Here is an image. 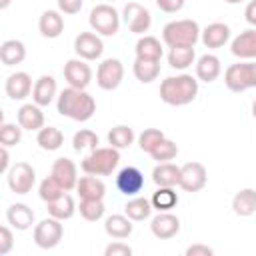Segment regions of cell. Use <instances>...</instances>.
<instances>
[{
	"label": "cell",
	"instance_id": "cell-50",
	"mask_svg": "<svg viewBox=\"0 0 256 256\" xmlns=\"http://www.w3.org/2000/svg\"><path fill=\"white\" fill-rule=\"evenodd\" d=\"M10 170V154H8V146L0 148V172L6 174Z\"/></svg>",
	"mask_w": 256,
	"mask_h": 256
},
{
	"label": "cell",
	"instance_id": "cell-27",
	"mask_svg": "<svg viewBox=\"0 0 256 256\" xmlns=\"http://www.w3.org/2000/svg\"><path fill=\"white\" fill-rule=\"evenodd\" d=\"M26 58V46L24 42L16 40V38H10V40H4L0 44V60L4 66H16V64H22Z\"/></svg>",
	"mask_w": 256,
	"mask_h": 256
},
{
	"label": "cell",
	"instance_id": "cell-6",
	"mask_svg": "<svg viewBox=\"0 0 256 256\" xmlns=\"http://www.w3.org/2000/svg\"><path fill=\"white\" fill-rule=\"evenodd\" d=\"M120 22H122V16L112 4H96L88 16V24L92 32L100 36H116L120 30Z\"/></svg>",
	"mask_w": 256,
	"mask_h": 256
},
{
	"label": "cell",
	"instance_id": "cell-25",
	"mask_svg": "<svg viewBox=\"0 0 256 256\" xmlns=\"http://www.w3.org/2000/svg\"><path fill=\"white\" fill-rule=\"evenodd\" d=\"M220 72H222V64L216 54H202L196 60V78L200 82L210 84V82L218 80Z\"/></svg>",
	"mask_w": 256,
	"mask_h": 256
},
{
	"label": "cell",
	"instance_id": "cell-22",
	"mask_svg": "<svg viewBox=\"0 0 256 256\" xmlns=\"http://www.w3.org/2000/svg\"><path fill=\"white\" fill-rule=\"evenodd\" d=\"M200 40L206 48H212V50L222 48L230 40V26L224 22H212L202 30Z\"/></svg>",
	"mask_w": 256,
	"mask_h": 256
},
{
	"label": "cell",
	"instance_id": "cell-4",
	"mask_svg": "<svg viewBox=\"0 0 256 256\" xmlns=\"http://www.w3.org/2000/svg\"><path fill=\"white\" fill-rule=\"evenodd\" d=\"M120 164V150L114 146H98L90 150L84 160L80 162V168L84 174L94 176H108L112 174Z\"/></svg>",
	"mask_w": 256,
	"mask_h": 256
},
{
	"label": "cell",
	"instance_id": "cell-31",
	"mask_svg": "<svg viewBox=\"0 0 256 256\" xmlns=\"http://www.w3.org/2000/svg\"><path fill=\"white\" fill-rule=\"evenodd\" d=\"M46 210H48V216H54V218H58V220L64 222V220H70L74 216V212L78 210V206H76L74 198L68 192H64L58 200L46 204Z\"/></svg>",
	"mask_w": 256,
	"mask_h": 256
},
{
	"label": "cell",
	"instance_id": "cell-46",
	"mask_svg": "<svg viewBox=\"0 0 256 256\" xmlns=\"http://www.w3.org/2000/svg\"><path fill=\"white\" fill-rule=\"evenodd\" d=\"M56 4H58V10H60L62 14L72 16V14H78V12L82 10L84 0H56Z\"/></svg>",
	"mask_w": 256,
	"mask_h": 256
},
{
	"label": "cell",
	"instance_id": "cell-37",
	"mask_svg": "<svg viewBox=\"0 0 256 256\" xmlns=\"http://www.w3.org/2000/svg\"><path fill=\"white\" fill-rule=\"evenodd\" d=\"M134 138H136L134 130L130 126H126V124H118V126H114L108 132V144L114 146V148H118V150L128 148L134 142Z\"/></svg>",
	"mask_w": 256,
	"mask_h": 256
},
{
	"label": "cell",
	"instance_id": "cell-26",
	"mask_svg": "<svg viewBox=\"0 0 256 256\" xmlns=\"http://www.w3.org/2000/svg\"><path fill=\"white\" fill-rule=\"evenodd\" d=\"M134 226L126 214H112L104 220V232L114 240H124L132 234Z\"/></svg>",
	"mask_w": 256,
	"mask_h": 256
},
{
	"label": "cell",
	"instance_id": "cell-2",
	"mask_svg": "<svg viewBox=\"0 0 256 256\" xmlns=\"http://www.w3.org/2000/svg\"><path fill=\"white\" fill-rule=\"evenodd\" d=\"M198 78L186 72L168 76L160 82V100L168 106H186L198 96Z\"/></svg>",
	"mask_w": 256,
	"mask_h": 256
},
{
	"label": "cell",
	"instance_id": "cell-45",
	"mask_svg": "<svg viewBox=\"0 0 256 256\" xmlns=\"http://www.w3.org/2000/svg\"><path fill=\"white\" fill-rule=\"evenodd\" d=\"M14 246V234L8 226L0 228V256H6Z\"/></svg>",
	"mask_w": 256,
	"mask_h": 256
},
{
	"label": "cell",
	"instance_id": "cell-1",
	"mask_svg": "<svg viewBox=\"0 0 256 256\" xmlns=\"http://www.w3.org/2000/svg\"><path fill=\"white\" fill-rule=\"evenodd\" d=\"M56 110L60 116H66L74 122H88L96 112V100L80 88H64L58 94Z\"/></svg>",
	"mask_w": 256,
	"mask_h": 256
},
{
	"label": "cell",
	"instance_id": "cell-9",
	"mask_svg": "<svg viewBox=\"0 0 256 256\" xmlns=\"http://www.w3.org/2000/svg\"><path fill=\"white\" fill-rule=\"evenodd\" d=\"M122 22L132 34L144 36V32H148L152 26V16L148 8H144L140 2H128L122 10Z\"/></svg>",
	"mask_w": 256,
	"mask_h": 256
},
{
	"label": "cell",
	"instance_id": "cell-15",
	"mask_svg": "<svg viewBox=\"0 0 256 256\" xmlns=\"http://www.w3.org/2000/svg\"><path fill=\"white\" fill-rule=\"evenodd\" d=\"M230 52L238 60H256V28L242 30L230 42Z\"/></svg>",
	"mask_w": 256,
	"mask_h": 256
},
{
	"label": "cell",
	"instance_id": "cell-17",
	"mask_svg": "<svg viewBox=\"0 0 256 256\" xmlns=\"http://www.w3.org/2000/svg\"><path fill=\"white\" fill-rule=\"evenodd\" d=\"M50 174L62 184V188H64L66 192H70V190L76 188V184H78V168H76V164H74L70 158H66V156L54 160Z\"/></svg>",
	"mask_w": 256,
	"mask_h": 256
},
{
	"label": "cell",
	"instance_id": "cell-33",
	"mask_svg": "<svg viewBox=\"0 0 256 256\" xmlns=\"http://www.w3.org/2000/svg\"><path fill=\"white\" fill-rule=\"evenodd\" d=\"M152 210H154L152 202H150L148 198H142V196H132V198L126 202V206H124V214H126L132 222H142V220L150 218Z\"/></svg>",
	"mask_w": 256,
	"mask_h": 256
},
{
	"label": "cell",
	"instance_id": "cell-28",
	"mask_svg": "<svg viewBox=\"0 0 256 256\" xmlns=\"http://www.w3.org/2000/svg\"><path fill=\"white\" fill-rule=\"evenodd\" d=\"M152 180L156 186H178L180 182V166L172 162H158L152 170Z\"/></svg>",
	"mask_w": 256,
	"mask_h": 256
},
{
	"label": "cell",
	"instance_id": "cell-43",
	"mask_svg": "<svg viewBox=\"0 0 256 256\" xmlns=\"http://www.w3.org/2000/svg\"><path fill=\"white\" fill-rule=\"evenodd\" d=\"M22 126L20 124H14V122H4L0 126V144L2 146H16L20 140H22Z\"/></svg>",
	"mask_w": 256,
	"mask_h": 256
},
{
	"label": "cell",
	"instance_id": "cell-30",
	"mask_svg": "<svg viewBox=\"0 0 256 256\" xmlns=\"http://www.w3.org/2000/svg\"><path fill=\"white\" fill-rule=\"evenodd\" d=\"M36 144L46 152H56L64 144V134L56 126H44L36 134Z\"/></svg>",
	"mask_w": 256,
	"mask_h": 256
},
{
	"label": "cell",
	"instance_id": "cell-47",
	"mask_svg": "<svg viewBox=\"0 0 256 256\" xmlns=\"http://www.w3.org/2000/svg\"><path fill=\"white\" fill-rule=\"evenodd\" d=\"M186 0H156V6L166 14H176L184 8Z\"/></svg>",
	"mask_w": 256,
	"mask_h": 256
},
{
	"label": "cell",
	"instance_id": "cell-34",
	"mask_svg": "<svg viewBox=\"0 0 256 256\" xmlns=\"http://www.w3.org/2000/svg\"><path fill=\"white\" fill-rule=\"evenodd\" d=\"M132 72H134V76H136L138 82L150 84L160 74V62L158 60H142V58H136L134 64H132Z\"/></svg>",
	"mask_w": 256,
	"mask_h": 256
},
{
	"label": "cell",
	"instance_id": "cell-41",
	"mask_svg": "<svg viewBox=\"0 0 256 256\" xmlns=\"http://www.w3.org/2000/svg\"><path fill=\"white\" fill-rule=\"evenodd\" d=\"M164 138H166V136H164V132H162L160 128H144V130L140 132V136H138V146H140L142 152L150 154V152L156 148V144L162 142Z\"/></svg>",
	"mask_w": 256,
	"mask_h": 256
},
{
	"label": "cell",
	"instance_id": "cell-20",
	"mask_svg": "<svg viewBox=\"0 0 256 256\" xmlns=\"http://www.w3.org/2000/svg\"><path fill=\"white\" fill-rule=\"evenodd\" d=\"M16 120L24 130L30 132H38L40 128H44V112L42 106L30 102V104H22L16 112Z\"/></svg>",
	"mask_w": 256,
	"mask_h": 256
},
{
	"label": "cell",
	"instance_id": "cell-7",
	"mask_svg": "<svg viewBox=\"0 0 256 256\" xmlns=\"http://www.w3.org/2000/svg\"><path fill=\"white\" fill-rule=\"evenodd\" d=\"M64 236V226H62V220L54 218V216H48L44 220H40L36 226H34V244L42 250H52L60 244Z\"/></svg>",
	"mask_w": 256,
	"mask_h": 256
},
{
	"label": "cell",
	"instance_id": "cell-24",
	"mask_svg": "<svg viewBox=\"0 0 256 256\" xmlns=\"http://www.w3.org/2000/svg\"><path fill=\"white\" fill-rule=\"evenodd\" d=\"M38 30L44 38H58L64 32V18L60 10H44L38 20Z\"/></svg>",
	"mask_w": 256,
	"mask_h": 256
},
{
	"label": "cell",
	"instance_id": "cell-48",
	"mask_svg": "<svg viewBox=\"0 0 256 256\" xmlns=\"http://www.w3.org/2000/svg\"><path fill=\"white\" fill-rule=\"evenodd\" d=\"M184 254H186V256H212L214 250H212L210 246H206V244H192V246L186 248Z\"/></svg>",
	"mask_w": 256,
	"mask_h": 256
},
{
	"label": "cell",
	"instance_id": "cell-3",
	"mask_svg": "<svg viewBox=\"0 0 256 256\" xmlns=\"http://www.w3.org/2000/svg\"><path fill=\"white\" fill-rule=\"evenodd\" d=\"M200 26L196 20L182 18V20H172L162 28V42L168 48H182V46H196L200 40Z\"/></svg>",
	"mask_w": 256,
	"mask_h": 256
},
{
	"label": "cell",
	"instance_id": "cell-36",
	"mask_svg": "<svg viewBox=\"0 0 256 256\" xmlns=\"http://www.w3.org/2000/svg\"><path fill=\"white\" fill-rule=\"evenodd\" d=\"M196 52L192 46H182V48H170L168 52V64L174 70H186L194 64Z\"/></svg>",
	"mask_w": 256,
	"mask_h": 256
},
{
	"label": "cell",
	"instance_id": "cell-40",
	"mask_svg": "<svg viewBox=\"0 0 256 256\" xmlns=\"http://www.w3.org/2000/svg\"><path fill=\"white\" fill-rule=\"evenodd\" d=\"M78 212L84 220L88 222H96L104 216L106 212V206L102 200H80V206H78Z\"/></svg>",
	"mask_w": 256,
	"mask_h": 256
},
{
	"label": "cell",
	"instance_id": "cell-8",
	"mask_svg": "<svg viewBox=\"0 0 256 256\" xmlns=\"http://www.w3.org/2000/svg\"><path fill=\"white\" fill-rule=\"evenodd\" d=\"M6 182H8V188L14 192V194H28L34 184H36V170L28 164V162H16L10 166V170L6 172Z\"/></svg>",
	"mask_w": 256,
	"mask_h": 256
},
{
	"label": "cell",
	"instance_id": "cell-5",
	"mask_svg": "<svg viewBox=\"0 0 256 256\" xmlns=\"http://www.w3.org/2000/svg\"><path fill=\"white\" fill-rule=\"evenodd\" d=\"M224 84L230 92H246L256 88V60H240L230 64L224 72Z\"/></svg>",
	"mask_w": 256,
	"mask_h": 256
},
{
	"label": "cell",
	"instance_id": "cell-10",
	"mask_svg": "<svg viewBox=\"0 0 256 256\" xmlns=\"http://www.w3.org/2000/svg\"><path fill=\"white\" fill-rule=\"evenodd\" d=\"M122 78H124V66L118 58H104L100 64H98V70H96V84L102 88V90H116L120 84H122Z\"/></svg>",
	"mask_w": 256,
	"mask_h": 256
},
{
	"label": "cell",
	"instance_id": "cell-51",
	"mask_svg": "<svg viewBox=\"0 0 256 256\" xmlns=\"http://www.w3.org/2000/svg\"><path fill=\"white\" fill-rule=\"evenodd\" d=\"M12 4V0H0V10H6Z\"/></svg>",
	"mask_w": 256,
	"mask_h": 256
},
{
	"label": "cell",
	"instance_id": "cell-19",
	"mask_svg": "<svg viewBox=\"0 0 256 256\" xmlns=\"http://www.w3.org/2000/svg\"><path fill=\"white\" fill-rule=\"evenodd\" d=\"M56 94H58V86H56L54 76L42 74V76L34 82V88H32V102L44 108V106H50V104H52V100L56 98Z\"/></svg>",
	"mask_w": 256,
	"mask_h": 256
},
{
	"label": "cell",
	"instance_id": "cell-49",
	"mask_svg": "<svg viewBox=\"0 0 256 256\" xmlns=\"http://www.w3.org/2000/svg\"><path fill=\"white\" fill-rule=\"evenodd\" d=\"M244 18H246V22H248L252 28H256V0H250V2L246 4V8H244Z\"/></svg>",
	"mask_w": 256,
	"mask_h": 256
},
{
	"label": "cell",
	"instance_id": "cell-23",
	"mask_svg": "<svg viewBox=\"0 0 256 256\" xmlns=\"http://www.w3.org/2000/svg\"><path fill=\"white\" fill-rule=\"evenodd\" d=\"M76 190L82 200H104V196H106V184L94 174H86V176L78 178Z\"/></svg>",
	"mask_w": 256,
	"mask_h": 256
},
{
	"label": "cell",
	"instance_id": "cell-38",
	"mask_svg": "<svg viewBox=\"0 0 256 256\" xmlns=\"http://www.w3.org/2000/svg\"><path fill=\"white\" fill-rule=\"evenodd\" d=\"M64 192H66V190L62 188V184H60L52 174H50V176H46V178L40 182V186H38V196H40V200H42V202H46V204H50V202L58 200Z\"/></svg>",
	"mask_w": 256,
	"mask_h": 256
},
{
	"label": "cell",
	"instance_id": "cell-39",
	"mask_svg": "<svg viewBox=\"0 0 256 256\" xmlns=\"http://www.w3.org/2000/svg\"><path fill=\"white\" fill-rule=\"evenodd\" d=\"M98 144H100V140H98V136H96V132H92V130H88V128H82V130H78L76 134H74V138H72V148L76 150V152H82V150H94V148H98Z\"/></svg>",
	"mask_w": 256,
	"mask_h": 256
},
{
	"label": "cell",
	"instance_id": "cell-14",
	"mask_svg": "<svg viewBox=\"0 0 256 256\" xmlns=\"http://www.w3.org/2000/svg\"><path fill=\"white\" fill-rule=\"evenodd\" d=\"M116 188L124 196H138L144 188V174L136 166H126L116 174Z\"/></svg>",
	"mask_w": 256,
	"mask_h": 256
},
{
	"label": "cell",
	"instance_id": "cell-12",
	"mask_svg": "<svg viewBox=\"0 0 256 256\" xmlns=\"http://www.w3.org/2000/svg\"><path fill=\"white\" fill-rule=\"evenodd\" d=\"M74 52L78 58L90 62V60H98L104 52V42L100 38V34L96 32H80L74 38Z\"/></svg>",
	"mask_w": 256,
	"mask_h": 256
},
{
	"label": "cell",
	"instance_id": "cell-53",
	"mask_svg": "<svg viewBox=\"0 0 256 256\" xmlns=\"http://www.w3.org/2000/svg\"><path fill=\"white\" fill-rule=\"evenodd\" d=\"M252 116H254V118H256V100H254V102H252Z\"/></svg>",
	"mask_w": 256,
	"mask_h": 256
},
{
	"label": "cell",
	"instance_id": "cell-18",
	"mask_svg": "<svg viewBox=\"0 0 256 256\" xmlns=\"http://www.w3.org/2000/svg\"><path fill=\"white\" fill-rule=\"evenodd\" d=\"M32 78L28 72H14L4 82V92L10 100H24L32 94Z\"/></svg>",
	"mask_w": 256,
	"mask_h": 256
},
{
	"label": "cell",
	"instance_id": "cell-13",
	"mask_svg": "<svg viewBox=\"0 0 256 256\" xmlns=\"http://www.w3.org/2000/svg\"><path fill=\"white\" fill-rule=\"evenodd\" d=\"M64 78H66L68 86L86 90L92 82V68L82 58H70L64 64Z\"/></svg>",
	"mask_w": 256,
	"mask_h": 256
},
{
	"label": "cell",
	"instance_id": "cell-35",
	"mask_svg": "<svg viewBox=\"0 0 256 256\" xmlns=\"http://www.w3.org/2000/svg\"><path fill=\"white\" fill-rule=\"evenodd\" d=\"M150 202H152L154 210H158V212H170L178 204V194L170 186H158V190L152 194Z\"/></svg>",
	"mask_w": 256,
	"mask_h": 256
},
{
	"label": "cell",
	"instance_id": "cell-21",
	"mask_svg": "<svg viewBox=\"0 0 256 256\" xmlns=\"http://www.w3.org/2000/svg\"><path fill=\"white\" fill-rule=\"evenodd\" d=\"M34 218H36L34 216V210L28 204H24V202L10 204L8 210H6V220L16 230H28V228H32Z\"/></svg>",
	"mask_w": 256,
	"mask_h": 256
},
{
	"label": "cell",
	"instance_id": "cell-11",
	"mask_svg": "<svg viewBox=\"0 0 256 256\" xmlns=\"http://www.w3.org/2000/svg\"><path fill=\"white\" fill-rule=\"evenodd\" d=\"M208 182V172L200 162H186L180 166V182L178 186L184 192H200Z\"/></svg>",
	"mask_w": 256,
	"mask_h": 256
},
{
	"label": "cell",
	"instance_id": "cell-52",
	"mask_svg": "<svg viewBox=\"0 0 256 256\" xmlns=\"http://www.w3.org/2000/svg\"><path fill=\"white\" fill-rule=\"evenodd\" d=\"M226 4H240V2H244V0H224Z\"/></svg>",
	"mask_w": 256,
	"mask_h": 256
},
{
	"label": "cell",
	"instance_id": "cell-29",
	"mask_svg": "<svg viewBox=\"0 0 256 256\" xmlns=\"http://www.w3.org/2000/svg\"><path fill=\"white\" fill-rule=\"evenodd\" d=\"M232 210L236 216L248 218L256 212V190L254 188H242L232 198Z\"/></svg>",
	"mask_w": 256,
	"mask_h": 256
},
{
	"label": "cell",
	"instance_id": "cell-32",
	"mask_svg": "<svg viewBox=\"0 0 256 256\" xmlns=\"http://www.w3.org/2000/svg\"><path fill=\"white\" fill-rule=\"evenodd\" d=\"M136 58H142V60H158L162 58V44L156 36H140L138 42H136Z\"/></svg>",
	"mask_w": 256,
	"mask_h": 256
},
{
	"label": "cell",
	"instance_id": "cell-16",
	"mask_svg": "<svg viewBox=\"0 0 256 256\" xmlns=\"http://www.w3.org/2000/svg\"><path fill=\"white\" fill-rule=\"evenodd\" d=\"M150 232L160 240H170L180 232V220L172 212H158L150 220Z\"/></svg>",
	"mask_w": 256,
	"mask_h": 256
},
{
	"label": "cell",
	"instance_id": "cell-42",
	"mask_svg": "<svg viewBox=\"0 0 256 256\" xmlns=\"http://www.w3.org/2000/svg\"><path fill=\"white\" fill-rule=\"evenodd\" d=\"M150 156H152L156 162H170V160H174V158L178 156V146H176L174 140L164 138L162 142L156 144V148L150 152Z\"/></svg>",
	"mask_w": 256,
	"mask_h": 256
},
{
	"label": "cell",
	"instance_id": "cell-44",
	"mask_svg": "<svg viewBox=\"0 0 256 256\" xmlns=\"http://www.w3.org/2000/svg\"><path fill=\"white\" fill-rule=\"evenodd\" d=\"M104 256H132V248L122 240H116L104 248Z\"/></svg>",
	"mask_w": 256,
	"mask_h": 256
},
{
	"label": "cell",
	"instance_id": "cell-54",
	"mask_svg": "<svg viewBox=\"0 0 256 256\" xmlns=\"http://www.w3.org/2000/svg\"><path fill=\"white\" fill-rule=\"evenodd\" d=\"M106 2H116V0H106Z\"/></svg>",
	"mask_w": 256,
	"mask_h": 256
}]
</instances>
